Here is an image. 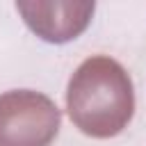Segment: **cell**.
I'll use <instances>...</instances> for the list:
<instances>
[{"instance_id":"1","label":"cell","mask_w":146,"mask_h":146,"mask_svg":"<svg viewBox=\"0 0 146 146\" xmlns=\"http://www.w3.org/2000/svg\"><path fill=\"white\" fill-rule=\"evenodd\" d=\"M71 121L91 137H112L125 128L135 110L132 82L110 57H89L73 73L66 91Z\"/></svg>"},{"instance_id":"2","label":"cell","mask_w":146,"mask_h":146,"mask_svg":"<svg viewBox=\"0 0 146 146\" xmlns=\"http://www.w3.org/2000/svg\"><path fill=\"white\" fill-rule=\"evenodd\" d=\"M59 112L36 91L0 96V146H48L57 135Z\"/></svg>"}]
</instances>
